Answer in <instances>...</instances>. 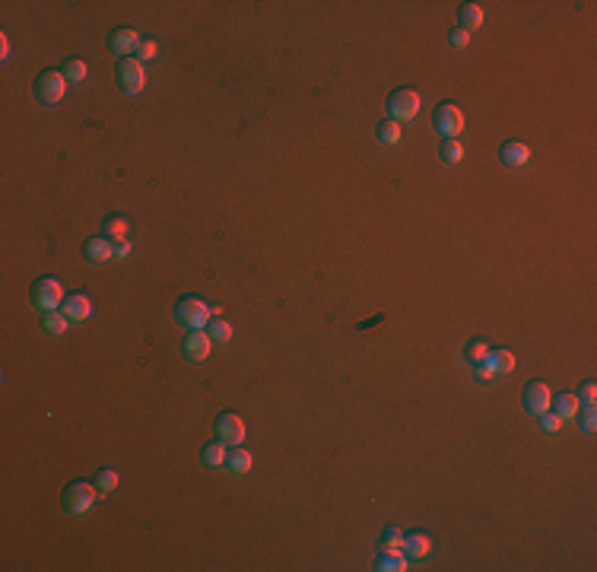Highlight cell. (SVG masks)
I'll return each mask as SVG.
<instances>
[{
  "mask_svg": "<svg viewBox=\"0 0 597 572\" xmlns=\"http://www.w3.org/2000/svg\"><path fill=\"white\" fill-rule=\"evenodd\" d=\"M175 321L185 331H207V324L213 321V309H210L201 296H181L175 302Z\"/></svg>",
  "mask_w": 597,
  "mask_h": 572,
  "instance_id": "cell-1",
  "label": "cell"
},
{
  "mask_svg": "<svg viewBox=\"0 0 597 572\" xmlns=\"http://www.w3.org/2000/svg\"><path fill=\"white\" fill-rule=\"evenodd\" d=\"M99 487L96 483H86V480H74L64 487V493H60V505H64V512L67 515H86L92 509V505L99 503Z\"/></svg>",
  "mask_w": 597,
  "mask_h": 572,
  "instance_id": "cell-2",
  "label": "cell"
},
{
  "mask_svg": "<svg viewBox=\"0 0 597 572\" xmlns=\"http://www.w3.org/2000/svg\"><path fill=\"white\" fill-rule=\"evenodd\" d=\"M67 293H64V283L58 277H38L32 283V305H35L42 315L45 312H60Z\"/></svg>",
  "mask_w": 597,
  "mask_h": 572,
  "instance_id": "cell-3",
  "label": "cell"
},
{
  "mask_svg": "<svg viewBox=\"0 0 597 572\" xmlns=\"http://www.w3.org/2000/svg\"><path fill=\"white\" fill-rule=\"evenodd\" d=\"M417 115H419V92L401 86V90H394L388 96V118L391 121H397V124H407V121H413Z\"/></svg>",
  "mask_w": 597,
  "mask_h": 572,
  "instance_id": "cell-4",
  "label": "cell"
},
{
  "mask_svg": "<svg viewBox=\"0 0 597 572\" xmlns=\"http://www.w3.org/2000/svg\"><path fill=\"white\" fill-rule=\"evenodd\" d=\"M64 92H67V76H64V70H45V74H38L35 99L42 106H58L60 99H64Z\"/></svg>",
  "mask_w": 597,
  "mask_h": 572,
  "instance_id": "cell-5",
  "label": "cell"
},
{
  "mask_svg": "<svg viewBox=\"0 0 597 572\" xmlns=\"http://www.w3.org/2000/svg\"><path fill=\"white\" fill-rule=\"evenodd\" d=\"M115 76H118V86L124 96H140L143 86H146V74H143V64L137 58H121Z\"/></svg>",
  "mask_w": 597,
  "mask_h": 572,
  "instance_id": "cell-6",
  "label": "cell"
},
{
  "mask_svg": "<svg viewBox=\"0 0 597 572\" xmlns=\"http://www.w3.org/2000/svg\"><path fill=\"white\" fill-rule=\"evenodd\" d=\"M432 124L445 140H457V134L464 131V112L455 106V102H442L432 115Z\"/></svg>",
  "mask_w": 597,
  "mask_h": 572,
  "instance_id": "cell-7",
  "label": "cell"
},
{
  "mask_svg": "<svg viewBox=\"0 0 597 572\" xmlns=\"http://www.w3.org/2000/svg\"><path fill=\"white\" fill-rule=\"evenodd\" d=\"M521 404H524V410H528L530 417L546 414V410H550V404H553L550 385H546V382H530V385H524Z\"/></svg>",
  "mask_w": 597,
  "mask_h": 572,
  "instance_id": "cell-8",
  "label": "cell"
},
{
  "mask_svg": "<svg viewBox=\"0 0 597 572\" xmlns=\"http://www.w3.org/2000/svg\"><path fill=\"white\" fill-rule=\"evenodd\" d=\"M217 439L223 445H242V439H245V420H242L239 414H232V410H223V414L217 417Z\"/></svg>",
  "mask_w": 597,
  "mask_h": 572,
  "instance_id": "cell-9",
  "label": "cell"
},
{
  "mask_svg": "<svg viewBox=\"0 0 597 572\" xmlns=\"http://www.w3.org/2000/svg\"><path fill=\"white\" fill-rule=\"evenodd\" d=\"M210 350H213V337H210L207 331H187L185 344H181V353H185V360L194 362V366L207 362Z\"/></svg>",
  "mask_w": 597,
  "mask_h": 572,
  "instance_id": "cell-10",
  "label": "cell"
},
{
  "mask_svg": "<svg viewBox=\"0 0 597 572\" xmlns=\"http://www.w3.org/2000/svg\"><path fill=\"white\" fill-rule=\"evenodd\" d=\"M140 32L127 29V26H121V29H115L112 35H108V48H112L118 58H131V54H137V48H140Z\"/></svg>",
  "mask_w": 597,
  "mask_h": 572,
  "instance_id": "cell-11",
  "label": "cell"
},
{
  "mask_svg": "<svg viewBox=\"0 0 597 572\" xmlns=\"http://www.w3.org/2000/svg\"><path fill=\"white\" fill-rule=\"evenodd\" d=\"M60 312H64V318H67L70 324H80L92 315V302H90V296L70 293L67 299H64V305H60Z\"/></svg>",
  "mask_w": 597,
  "mask_h": 572,
  "instance_id": "cell-12",
  "label": "cell"
},
{
  "mask_svg": "<svg viewBox=\"0 0 597 572\" xmlns=\"http://www.w3.org/2000/svg\"><path fill=\"white\" fill-rule=\"evenodd\" d=\"M499 159L505 162L508 169H521V166H528L530 162V146L528 143H521V140H505L499 146Z\"/></svg>",
  "mask_w": 597,
  "mask_h": 572,
  "instance_id": "cell-13",
  "label": "cell"
},
{
  "mask_svg": "<svg viewBox=\"0 0 597 572\" xmlns=\"http://www.w3.org/2000/svg\"><path fill=\"white\" fill-rule=\"evenodd\" d=\"M83 258L90 264H108L115 258V245L108 239H102V235H92V239H86V245H83Z\"/></svg>",
  "mask_w": 597,
  "mask_h": 572,
  "instance_id": "cell-14",
  "label": "cell"
},
{
  "mask_svg": "<svg viewBox=\"0 0 597 572\" xmlns=\"http://www.w3.org/2000/svg\"><path fill=\"white\" fill-rule=\"evenodd\" d=\"M403 553L410 560H426L432 553V537L423 535V531H413V535L403 537Z\"/></svg>",
  "mask_w": 597,
  "mask_h": 572,
  "instance_id": "cell-15",
  "label": "cell"
},
{
  "mask_svg": "<svg viewBox=\"0 0 597 572\" xmlns=\"http://www.w3.org/2000/svg\"><path fill=\"white\" fill-rule=\"evenodd\" d=\"M127 233H131V223H127L121 213H112V217H105V219H102V239H108L112 245L124 242Z\"/></svg>",
  "mask_w": 597,
  "mask_h": 572,
  "instance_id": "cell-16",
  "label": "cell"
},
{
  "mask_svg": "<svg viewBox=\"0 0 597 572\" xmlns=\"http://www.w3.org/2000/svg\"><path fill=\"white\" fill-rule=\"evenodd\" d=\"M375 569L378 572H403L407 569V553L403 550H381L375 557Z\"/></svg>",
  "mask_w": 597,
  "mask_h": 572,
  "instance_id": "cell-17",
  "label": "cell"
},
{
  "mask_svg": "<svg viewBox=\"0 0 597 572\" xmlns=\"http://www.w3.org/2000/svg\"><path fill=\"white\" fill-rule=\"evenodd\" d=\"M457 19H461V29L477 32L480 26H483V7H480V3H461Z\"/></svg>",
  "mask_w": 597,
  "mask_h": 572,
  "instance_id": "cell-18",
  "label": "cell"
},
{
  "mask_svg": "<svg viewBox=\"0 0 597 572\" xmlns=\"http://www.w3.org/2000/svg\"><path fill=\"white\" fill-rule=\"evenodd\" d=\"M201 455H203V464H207L210 471H219V467H226V458H229V452H226V445L219 442V439H217V442L203 445Z\"/></svg>",
  "mask_w": 597,
  "mask_h": 572,
  "instance_id": "cell-19",
  "label": "cell"
},
{
  "mask_svg": "<svg viewBox=\"0 0 597 572\" xmlns=\"http://www.w3.org/2000/svg\"><path fill=\"white\" fill-rule=\"evenodd\" d=\"M251 464H254L251 452H245L242 445H235V452H229V458H226V467H229L232 474H248Z\"/></svg>",
  "mask_w": 597,
  "mask_h": 572,
  "instance_id": "cell-20",
  "label": "cell"
},
{
  "mask_svg": "<svg viewBox=\"0 0 597 572\" xmlns=\"http://www.w3.org/2000/svg\"><path fill=\"white\" fill-rule=\"evenodd\" d=\"M486 360L493 362V369H496V376H508V372H515V353L512 350H489V356Z\"/></svg>",
  "mask_w": 597,
  "mask_h": 572,
  "instance_id": "cell-21",
  "label": "cell"
},
{
  "mask_svg": "<svg viewBox=\"0 0 597 572\" xmlns=\"http://www.w3.org/2000/svg\"><path fill=\"white\" fill-rule=\"evenodd\" d=\"M578 398H575L572 392H562V394H556V417L560 420H572L575 414H578Z\"/></svg>",
  "mask_w": 597,
  "mask_h": 572,
  "instance_id": "cell-22",
  "label": "cell"
},
{
  "mask_svg": "<svg viewBox=\"0 0 597 572\" xmlns=\"http://www.w3.org/2000/svg\"><path fill=\"white\" fill-rule=\"evenodd\" d=\"M42 328H45L51 337H60V334L70 328V321L64 318V312H45V315H42Z\"/></svg>",
  "mask_w": 597,
  "mask_h": 572,
  "instance_id": "cell-23",
  "label": "cell"
},
{
  "mask_svg": "<svg viewBox=\"0 0 597 572\" xmlns=\"http://www.w3.org/2000/svg\"><path fill=\"white\" fill-rule=\"evenodd\" d=\"M207 334H210L213 340H217V344H223V346H226V344L232 340V324L226 321L223 315H219V318H213V321L207 324Z\"/></svg>",
  "mask_w": 597,
  "mask_h": 572,
  "instance_id": "cell-24",
  "label": "cell"
},
{
  "mask_svg": "<svg viewBox=\"0 0 597 572\" xmlns=\"http://www.w3.org/2000/svg\"><path fill=\"white\" fill-rule=\"evenodd\" d=\"M375 134H378V140H381V143H388V146H394V143H401V134H403V131H401V124H397V121H391V118H388V121H381L378 128H375Z\"/></svg>",
  "mask_w": 597,
  "mask_h": 572,
  "instance_id": "cell-25",
  "label": "cell"
},
{
  "mask_svg": "<svg viewBox=\"0 0 597 572\" xmlns=\"http://www.w3.org/2000/svg\"><path fill=\"white\" fill-rule=\"evenodd\" d=\"M442 162H448V166H457L464 159V146L461 140H442V150H439Z\"/></svg>",
  "mask_w": 597,
  "mask_h": 572,
  "instance_id": "cell-26",
  "label": "cell"
},
{
  "mask_svg": "<svg viewBox=\"0 0 597 572\" xmlns=\"http://www.w3.org/2000/svg\"><path fill=\"white\" fill-rule=\"evenodd\" d=\"M118 480H121V477L115 474L112 467H102V471L96 474V487H99V493H102V496L115 493V489H118Z\"/></svg>",
  "mask_w": 597,
  "mask_h": 572,
  "instance_id": "cell-27",
  "label": "cell"
},
{
  "mask_svg": "<svg viewBox=\"0 0 597 572\" xmlns=\"http://www.w3.org/2000/svg\"><path fill=\"white\" fill-rule=\"evenodd\" d=\"M403 531L397 525H388L381 531V550H403Z\"/></svg>",
  "mask_w": 597,
  "mask_h": 572,
  "instance_id": "cell-28",
  "label": "cell"
},
{
  "mask_svg": "<svg viewBox=\"0 0 597 572\" xmlns=\"http://www.w3.org/2000/svg\"><path fill=\"white\" fill-rule=\"evenodd\" d=\"M86 64H83L80 58H67V64H64V76H67V83H83L86 80Z\"/></svg>",
  "mask_w": 597,
  "mask_h": 572,
  "instance_id": "cell-29",
  "label": "cell"
},
{
  "mask_svg": "<svg viewBox=\"0 0 597 572\" xmlns=\"http://www.w3.org/2000/svg\"><path fill=\"white\" fill-rule=\"evenodd\" d=\"M575 398H578V404L582 407H594L597 404V385L591 382H582V388H578V394H575Z\"/></svg>",
  "mask_w": 597,
  "mask_h": 572,
  "instance_id": "cell-30",
  "label": "cell"
},
{
  "mask_svg": "<svg viewBox=\"0 0 597 572\" xmlns=\"http://www.w3.org/2000/svg\"><path fill=\"white\" fill-rule=\"evenodd\" d=\"M486 356H489V346H486V344H483V340H480V337H477V340H471V344H467V360H471L473 366H477V362H483Z\"/></svg>",
  "mask_w": 597,
  "mask_h": 572,
  "instance_id": "cell-31",
  "label": "cell"
},
{
  "mask_svg": "<svg viewBox=\"0 0 597 572\" xmlns=\"http://www.w3.org/2000/svg\"><path fill=\"white\" fill-rule=\"evenodd\" d=\"M578 426L585 429V432H594L597 429V414H594V407H578Z\"/></svg>",
  "mask_w": 597,
  "mask_h": 572,
  "instance_id": "cell-32",
  "label": "cell"
},
{
  "mask_svg": "<svg viewBox=\"0 0 597 572\" xmlns=\"http://www.w3.org/2000/svg\"><path fill=\"white\" fill-rule=\"evenodd\" d=\"M537 420H540V432H546V436H556V432H560V426H562V420L556 414H550V410H546V414H540Z\"/></svg>",
  "mask_w": 597,
  "mask_h": 572,
  "instance_id": "cell-33",
  "label": "cell"
},
{
  "mask_svg": "<svg viewBox=\"0 0 597 572\" xmlns=\"http://www.w3.org/2000/svg\"><path fill=\"white\" fill-rule=\"evenodd\" d=\"M448 45H451V48H467V45H471V32L461 29V26H457V29H451V32H448Z\"/></svg>",
  "mask_w": 597,
  "mask_h": 572,
  "instance_id": "cell-34",
  "label": "cell"
},
{
  "mask_svg": "<svg viewBox=\"0 0 597 572\" xmlns=\"http://www.w3.org/2000/svg\"><path fill=\"white\" fill-rule=\"evenodd\" d=\"M156 54H159V45H156V42H153V38H143L140 48H137V60L143 64V60H153Z\"/></svg>",
  "mask_w": 597,
  "mask_h": 572,
  "instance_id": "cell-35",
  "label": "cell"
},
{
  "mask_svg": "<svg viewBox=\"0 0 597 572\" xmlns=\"http://www.w3.org/2000/svg\"><path fill=\"white\" fill-rule=\"evenodd\" d=\"M473 372H477L480 382H489V378H496V369H493V362H489V360L477 362V366H473Z\"/></svg>",
  "mask_w": 597,
  "mask_h": 572,
  "instance_id": "cell-36",
  "label": "cell"
},
{
  "mask_svg": "<svg viewBox=\"0 0 597 572\" xmlns=\"http://www.w3.org/2000/svg\"><path fill=\"white\" fill-rule=\"evenodd\" d=\"M127 255H131V242L124 239V242H118V245H115V258H127Z\"/></svg>",
  "mask_w": 597,
  "mask_h": 572,
  "instance_id": "cell-37",
  "label": "cell"
}]
</instances>
